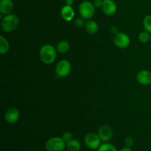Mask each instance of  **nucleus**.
<instances>
[{
	"instance_id": "obj_1",
	"label": "nucleus",
	"mask_w": 151,
	"mask_h": 151,
	"mask_svg": "<svg viewBox=\"0 0 151 151\" xmlns=\"http://www.w3.org/2000/svg\"><path fill=\"white\" fill-rule=\"evenodd\" d=\"M39 57L45 64H52L57 58V50L51 44H44L40 49Z\"/></svg>"
},
{
	"instance_id": "obj_2",
	"label": "nucleus",
	"mask_w": 151,
	"mask_h": 151,
	"mask_svg": "<svg viewBox=\"0 0 151 151\" xmlns=\"http://www.w3.org/2000/svg\"><path fill=\"white\" fill-rule=\"evenodd\" d=\"M19 18L17 15L10 13L5 15L1 19V29L5 32H11L14 31L19 25Z\"/></svg>"
},
{
	"instance_id": "obj_3",
	"label": "nucleus",
	"mask_w": 151,
	"mask_h": 151,
	"mask_svg": "<svg viewBox=\"0 0 151 151\" xmlns=\"http://www.w3.org/2000/svg\"><path fill=\"white\" fill-rule=\"evenodd\" d=\"M66 147V142L62 137H52L45 144L47 151H63Z\"/></svg>"
},
{
	"instance_id": "obj_4",
	"label": "nucleus",
	"mask_w": 151,
	"mask_h": 151,
	"mask_svg": "<svg viewBox=\"0 0 151 151\" xmlns=\"http://www.w3.org/2000/svg\"><path fill=\"white\" fill-rule=\"evenodd\" d=\"M79 13L81 17L83 18L84 19L89 20L94 16L95 7L91 1H84L80 4Z\"/></svg>"
},
{
	"instance_id": "obj_5",
	"label": "nucleus",
	"mask_w": 151,
	"mask_h": 151,
	"mask_svg": "<svg viewBox=\"0 0 151 151\" xmlns=\"http://www.w3.org/2000/svg\"><path fill=\"white\" fill-rule=\"evenodd\" d=\"M101 142L98 134L93 132L88 133L84 137V143L91 150H97L101 145Z\"/></svg>"
},
{
	"instance_id": "obj_6",
	"label": "nucleus",
	"mask_w": 151,
	"mask_h": 151,
	"mask_svg": "<svg viewBox=\"0 0 151 151\" xmlns=\"http://www.w3.org/2000/svg\"><path fill=\"white\" fill-rule=\"evenodd\" d=\"M72 70L71 63L67 60H61L56 64L55 73L60 78H65L70 74Z\"/></svg>"
},
{
	"instance_id": "obj_7",
	"label": "nucleus",
	"mask_w": 151,
	"mask_h": 151,
	"mask_svg": "<svg viewBox=\"0 0 151 151\" xmlns=\"http://www.w3.org/2000/svg\"><path fill=\"white\" fill-rule=\"evenodd\" d=\"M114 44L120 49H125L129 47L131 44V38L124 32H117L113 38Z\"/></svg>"
},
{
	"instance_id": "obj_8",
	"label": "nucleus",
	"mask_w": 151,
	"mask_h": 151,
	"mask_svg": "<svg viewBox=\"0 0 151 151\" xmlns=\"http://www.w3.org/2000/svg\"><path fill=\"white\" fill-rule=\"evenodd\" d=\"M99 137L103 142H108L110 141L113 137V130L109 125H102L97 131Z\"/></svg>"
},
{
	"instance_id": "obj_9",
	"label": "nucleus",
	"mask_w": 151,
	"mask_h": 151,
	"mask_svg": "<svg viewBox=\"0 0 151 151\" xmlns=\"http://www.w3.org/2000/svg\"><path fill=\"white\" fill-rule=\"evenodd\" d=\"M20 114L16 108L12 107L7 109L4 114V119L9 124H14L19 121Z\"/></svg>"
},
{
	"instance_id": "obj_10",
	"label": "nucleus",
	"mask_w": 151,
	"mask_h": 151,
	"mask_svg": "<svg viewBox=\"0 0 151 151\" xmlns=\"http://www.w3.org/2000/svg\"><path fill=\"white\" fill-rule=\"evenodd\" d=\"M101 8L105 14L109 16H111L116 13L117 6L114 0H103Z\"/></svg>"
},
{
	"instance_id": "obj_11",
	"label": "nucleus",
	"mask_w": 151,
	"mask_h": 151,
	"mask_svg": "<svg viewBox=\"0 0 151 151\" xmlns=\"http://www.w3.org/2000/svg\"><path fill=\"white\" fill-rule=\"evenodd\" d=\"M137 80L141 85L147 86L151 84V72L147 69L139 71L137 75Z\"/></svg>"
},
{
	"instance_id": "obj_12",
	"label": "nucleus",
	"mask_w": 151,
	"mask_h": 151,
	"mask_svg": "<svg viewBox=\"0 0 151 151\" xmlns=\"http://www.w3.org/2000/svg\"><path fill=\"white\" fill-rule=\"evenodd\" d=\"M75 10L72 6L64 5L60 10V15L63 20L66 22H71L75 17Z\"/></svg>"
},
{
	"instance_id": "obj_13",
	"label": "nucleus",
	"mask_w": 151,
	"mask_h": 151,
	"mask_svg": "<svg viewBox=\"0 0 151 151\" xmlns=\"http://www.w3.org/2000/svg\"><path fill=\"white\" fill-rule=\"evenodd\" d=\"M13 10V3L12 0L0 1V12L1 14L7 15L12 13Z\"/></svg>"
},
{
	"instance_id": "obj_14",
	"label": "nucleus",
	"mask_w": 151,
	"mask_h": 151,
	"mask_svg": "<svg viewBox=\"0 0 151 151\" xmlns=\"http://www.w3.org/2000/svg\"><path fill=\"white\" fill-rule=\"evenodd\" d=\"M85 29L87 32L89 34H96L99 30V25L94 20H88L86 22Z\"/></svg>"
},
{
	"instance_id": "obj_15",
	"label": "nucleus",
	"mask_w": 151,
	"mask_h": 151,
	"mask_svg": "<svg viewBox=\"0 0 151 151\" xmlns=\"http://www.w3.org/2000/svg\"><path fill=\"white\" fill-rule=\"evenodd\" d=\"M66 149L69 151H79L81 149V144L78 139H72L66 142Z\"/></svg>"
},
{
	"instance_id": "obj_16",
	"label": "nucleus",
	"mask_w": 151,
	"mask_h": 151,
	"mask_svg": "<svg viewBox=\"0 0 151 151\" xmlns=\"http://www.w3.org/2000/svg\"><path fill=\"white\" fill-rule=\"evenodd\" d=\"M69 48H70V45H69V42L65 40H61L59 41L56 46V50H57L58 52L60 53V54H64V53L67 52L69 51Z\"/></svg>"
},
{
	"instance_id": "obj_17",
	"label": "nucleus",
	"mask_w": 151,
	"mask_h": 151,
	"mask_svg": "<svg viewBox=\"0 0 151 151\" xmlns=\"http://www.w3.org/2000/svg\"><path fill=\"white\" fill-rule=\"evenodd\" d=\"M10 49V44L6 38L1 35L0 36V54L4 55L8 52Z\"/></svg>"
},
{
	"instance_id": "obj_18",
	"label": "nucleus",
	"mask_w": 151,
	"mask_h": 151,
	"mask_svg": "<svg viewBox=\"0 0 151 151\" xmlns=\"http://www.w3.org/2000/svg\"><path fill=\"white\" fill-rule=\"evenodd\" d=\"M97 151H117L116 147L114 145L109 142H105L103 144L100 145Z\"/></svg>"
},
{
	"instance_id": "obj_19",
	"label": "nucleus",
	"mask_w": 151,
	"mask_h": 151,
	"mask_svg": "<svg viewBox=\"0 0 151 151\" xmlns=\"http://www.w3.org/2000/svg\"><path fill=\"white\" fill-rule=\"evenodd\" d=\"M138 38H139V41L141 43H143V44L147 43L151 38L150 32H148L146 30L142 31V32H141L139 34Z\"/></svg>"
},
{
	"instance_id": "obj_20",
	"label": "nucleus",
	"mask_w": 151,
	"mask_h": 151,
	"mask_svg": "<svg viewBox=\"0 0 151 151\" xmlns=\"http://www.w3.org/2000/svg\"><path fill=\"white\" fill-rule=\"evenodd\" d=\"M143 27L145 29L151 33V14L147 15L143 19Z\"/></svg>"
},
{
	"instance_id": "obj_21",
	"label": "nucleus",
	"mask_w": 151,
	"mask_h": 151,
	"mask_svg": "<svg viewBox=\"0 0 151 151\" xmlns=\"http://www.w3.org/2000/svg\"><path fill=\"white\" fill-rule=\"evenodd\" d=\"M86 24V22H85V19H83V17H79V18H77L75 20V25L77 27H83V26H85Z\"/></svg>"
},
{
	"instance_id": "obj_22",
	"label": "nucleus",
	"mask_w": 151,
	"mask_h": 151,
	"mask_svg": "<svg viewBox=\"0 0 151 151\" xmlns=\"http://www.w3.org/2000/svg\"><path fill=\"white\" fill-rule=\"evenodd\" d=\"M124 143H125V147H131L133 145H134V138L131 137H128L127 138H125V141H124Z\"/></svg>"
},
{
	"instance_id": "obj_23",
	"label": "nucleus",
	"mask_w": 151,
	"mask_h": 151,
	"mask_svg": "<svg viewBox=\"0 0 151 151\" xmlns=\"http://www.w3.org/2000/svg\"><path fill=\"white\" fill-rule=\"evenodd\" d=\"M62 138H63V139L66 142H67L70 141L71 139H73V134H72L71 132L67 131V132L63 133V136H62Z\"/></svg>"
},
{
	"instance_id": "obj_24",
	"label": "nucleus",
	"mask_w": 151,
	"mask_h": 151,
	"mask_svg": "<svg viewBox=\"0 0 151 151\" xmlns=\"http://www.w3.org/2000/svg\"><path fill=\"white\" fill-rule=\"evenodd\" d=\"M93 4L94 5V7H97V8H100L102 7L103 5V0H93Z\"/></svg>"
},
{
	"instance_id": "obj_25",
	"label": "nucleus",
	"mask_w": 151,
	"mask_h": 151,
	"mask_svg": "<svg viewBox=\"0 0 151 151\" xmlns=\"http://www.w3.org/2000/svg\"><path fill=\"white\" fill-rule=\"evenodd\" d=\"M110 30L111 32L113 34H114V35L117 33V32H118V27L116 26V25H112L110 28Z\"/></svg>"
},
{
	"instance_id": "obj_26",
	"label": "nucleus",
	"mask_w": 151,
	"mask_h": 151,
	"mask_svg": "<svg viewBox=\"0 0 151 151\" xmlns=\"http://www.w3.org/2000/svg\"><path fill=\"white\" fill-rule=\"evenodd\" d=\"M65 2H66V5L72 6L75 2V0H65Z\"/></svg>"
},
{
	"instance_id": "obj_27",
	"label": "nucleus",
	"mask_w": 151,
	"mask_h": 151,
	"mask_svg": "<svg viewBox=\"0 0 151 151\" xmlns=\"http://www.w3.org/2000/svg\"><path fill=\"white\" fill-rule=\"evenodd\" d=\"M119 151H133L132 150H131V147H122V149H121Z\"/></svg>"
},
{
	"instance_id": "obj_28",
	"label": "nucleus",
	"mask_w": 151,
	"mask_h": 151,
	"mask_svg": "<svg viewBox=\"0 0 151 151\" xmlns=\"http://www.w3.org/2000/svg\"><path fill=\"white\" fill-rule=\"evenodd\" d=\"M63 151H69V150H64Z\"/></svg>"
},
{
	"instance_id": "obj_29",
	"label": "nucleus",
	"mask_w": 151,
	"mask_h": 151,
	"mask_svg": "<svg viewBox=\"0 0 151 151\" xmlns=\"http://www.w3.org/2000/svg\"><path fill=\"white\" fill-rule=\"evenodd\" d=\"M150 41H151V38H150Z\"/></svg>"
}]
</instances>
